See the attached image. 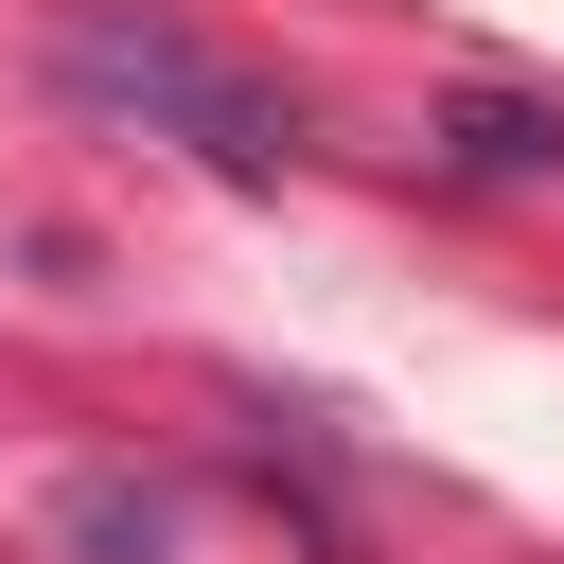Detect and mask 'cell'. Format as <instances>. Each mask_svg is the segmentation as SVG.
I'll return each instance as SVG.
<instances>
[{
  "label": "cell",
  "mask_w": 564,
  "mask_h": 564,
  "mask_svg": "<svg viewBox=\"0 0 564 564\" xmlns=\"http://www.w3.org/2000/svg\"><path fill=\"white\" fill-rule=\"evenodd\" d=\"M53 88L106 106V123H141V141H176L194 176H300V159H317L300 88L247 70L229 35H194L176 0H70V18H53Z\"/></svg>",
  "instance_id": "cell-1"
},
{
  "label": "cell",
  "mask_w": 564,
  "mask_h": 564,
  "mask_svg": "<svg viewBox=\"0 0 564 564\" xmlns=\"http://www.w3.org/2000/svg\"><path fill=\"white\" fill-rule=\"evenodd\" d=\"M441 141H458V176H564V106H529V88H476Z\"/></svg>",
  "instance_id": "cell-2"
}]
</instances>
